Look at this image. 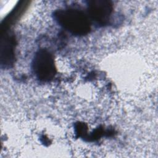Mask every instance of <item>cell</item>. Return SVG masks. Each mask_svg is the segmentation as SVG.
Here are the masks:
<instances>
[{"label": "cell", "instance_id": "1", "mask_svg": "<svg viewBox=\"0 0 158 158\" xmlns=\"http://www.w3.org/2000/svg\"><path fill=\"white\" fill-rule=\"evenodd\" d=\"M55 18L61 26L73 34L83 35L90 30V23L87 16L80 10H60L55 13Z\"/></svg>", "mask_w": 158, "mask_h": 158}, {"label": "cell", "instance_id": "2", "mask_svg": "<svg viewBox=\"0 0 158 158\" xmlns=\"http://www.w3.org/2000/svg\"><path fill=\"white\" fill-rule=\"evenodd\" d=\"M33 67L36 76L42 81H49L56 73L53 57L45 50H40L36 54Z\"/></svg>", "mask_w": 158, "mask_h": 158}, {"label": "cell", "instance_id": "3", "mask_svg": "<svg viewBox=\"0 0 158 158\" xmlns=\"http://www.w3.org/2000/svg\"><path fill=\"white\" fill-rule=\"evenodd\" d=\"M112 12V5L108 1H92L88 3V12L90 17L100 24H106L109 21Z\"/></svg>", "mask_w": 158, "mask_h": 158}, {"label": "cell", "instance_id": "4", "mask_svg": "<svg viewBox=\"0 0 158 158\" xmlns=\"http://www.w3.org/2000/svg\"><path fill=\"white\" fill-rule=\"evenodd\" d=\"M15 42L12 37L6 36L2 42L1 45V60L5 64L12 63L14 57Z\"/></svg>", "mask_w": 158, "mask_h": 158}]
</instances>
